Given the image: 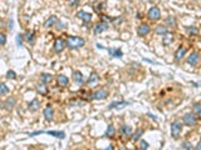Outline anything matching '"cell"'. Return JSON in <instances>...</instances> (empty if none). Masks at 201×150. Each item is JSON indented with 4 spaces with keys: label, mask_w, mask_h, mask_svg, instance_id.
<instances>
[{
    "label": "cell",
    "mask_w": 201,
    "mask_h": 150,
    "mask_svg": "<svg viewBox=\"0 0 201 150\" xmlns=\"http://www.w3.org/2000/svg\"><path fill=\"white\" fill-rule=\"evenodd\" d=\"M57 83H58L59 86H67V85H68V83H69V79H68V78H67L65 75L59 74V75L57 76Z\"/></svg>",
    "instance_id": "obj_19"
},
{
    "label": "cell",
    "mask_w": 201,
    "mask_h": 150,
    "mask_svg": "<svg viewBox=\"0 0 201 150\" xmlns=\"http://www.w3.org/2000/svg\"><path fill=\"white\" fill-rule=\"evenodd\" d=\"M65 43H67V48H69L70 50H76L78 48H82L86 41H84L83 38H79V37H68L65 39Z\"/></svg>",
    "instance_id": "obj_1"
},
{
    "label": "cell",
    "mask_w": 201,
    "mask_h": 150,
    "mask_svg": "<svg viewBox=\"0 0 201 150\" xmlns=\"http://www.w3.org/2000/svg\"><path fill=\"white\" fill-rule=\"evenodd\" d=\"M139 146H141V149L146 150V149H148V148H150V144L146 141V140H141V143H139Z\"/></svg>",
    "instance_id": "obj_37"
},
{
    "label": "cell",
    "mask_w": 201,
    "mask_h": 150,
    "mask_svg": "<svg viewBox=\"0 0 201 150\" xmlns=\"http://www.w3.org/2000/svg\"><path fill=\"white\" fill-rule=\"evenodd\" d=\"M195 149H197V150H201V140H200V143L197 144V145L195 146Z\"/></svg>",
    "instance_id": "obj_43"
},
{
    "label": "cell",
    "mask_w": 201,
    "mask_h": 150,
    "mask_svg": "<svg viewBox=\"0 0 201 150\" xmlns=\"http://www.w3.org/2000/svg\"><path fill=\"white\" fill-rule=\"evenodd\" d=\"M109 55L113 56V58H122L123 56V53L121 49H108Z\"/></svg>",
    "instance_id": "obj_26"
},
{
    "label": "cell",
    "mask_w": 201,
    "mask_h": 150,
    "mask_svg": "<svg viewBox=\"0 0 201 150\" xmlns=\"http://www.w3.org/2000/svg\"><path fill=\"white\" fill-rule=\"evenodd\" d=\"M199 60H200V55H199V53H191L190 55L187 56V64L188 65H192V67H195V65H196L197 63H199Z\"/></svg>",
    "instance_id": "obj_9"
},
{
    "label": "cell",
    "mask_w": 201,
    "mask_h": 150,
    "mask_svg": "<svg viewBox=\"0 0 201 150\" xmlns=\"http://www.w3.org/2000/svg\"><path fill=\"white\" fill-rule=\"evenodd\" d=\"M108 95H109L108 90H106V89H99V90H97V91H94V93L92 94V99H93V100H105V99L108 98Z\"/></svg>",
    "instance_id": "obj_4"
},
{
    "label": "cell",
    "mask_w": 201,
    "mask_h": 150,
    "mask_svg": "<svg viewBox=\"0 0 201 150\" xmlns=\"http://www.w3.org/2000/svg\"><path fill=\"white\" fill-rule=\"evenodd\" d=\"M56 28H57V30H64L65 29V24L64 23H62V21H58L57 24H56Z\"/></svg>",
    "instance_id": "obj_39"
},
{
    "label": "cell",
    "mask_w": 201,
    "mask_h": 150,
    "mask_svg": "<svg viewBox=\"0 0 201 150\" xmlns=\"http://www.w3.org/2000/svg\"><path fill=\"white\" fill-rule=\"evenodd\" d=\"M165 25L167 28H176L177 23H176V19H175L174 15H170V16L166 18V19H165Z\"/></svg>",
    "instance_id": "obj_21"
},
{
    "label": "cell",
    "mask_w": 201,
    "mask_h": 150,
    "mask_svg": "<svg viewBox=\"0 0 201 150\" xmlns=\"http://www.w3.org/2000/svg\"><path fill=\"white\" fill-rule=\"evenodd\" d=\"M15 104H16V99L14 97H9L7 100L4 101V109L8 110V111H11L14 109Z\"/></svg>",
    "instance_id": "obj_8"
},
{
    "label": "cell",
    "mask_w": 201,
    "mask_h": 150,
    "mask_svg": "<svg viewBox=\"0 0 201 150\" xmlns=\"http://www.w3.org/2000/svg\"><path fill=\"white\" fill-rule=\"evenodd\" d=\"M45 134H48V135H52V136H54V138H58V139H64V138H65V133H64V131L49 130V131H45Z\"/></svg>",
    "instance_id": "obj_22"
},
{
    "label": "cell",
    "mask_w": 201,
    "mask_h": 150,
    "mask_svg": "<svg viewBox=\"0 0 201 150\" xmlns=\"http://www.w3.org/2000/svg\"><path fill=\"white\" fill-rule=\"evenodd\" d=\"M16 78V73L14 70H9L7 73V79H15Z\"/></svg>",
    "instance_id": "obj_36"
},
{
    "label": "cell",
    "mask_w": 201,
    "mask_h": 150,
    "mask_svg": "<svg viewBox=\"0 0 201 150\" xmlns=\"http://www.w3.org/2000/svg\"><path fill=\"white\" fill-rule=\"evenodd\" d=\"M185 29H186V31H187L188 35H197V34H199V29H197L196 26H194V25L186 26Z\"/></svg>",
    "instance_id": "obj_30"
},
{
    "label": "cell",
    "mask_w": 201,
    "mask_h": 150,
    "mask_svg": "<svg viewBox=\"0 0 201 150\" xmlns=\"http://www.w3.org/2000/svg\"><path fill=\"white\" fill-rule=\"evenodd\" d=\"M162 43H163V45H165V46L171 45V44L174 43V34L170 33V31H167V33L162 37Z\"/></svg>",
    "instance_id": "obj_15"
},
{
    "label": "cell",
    "mask_w": 201,
    "mask_h": 150,
    "mask_svg": "<svg viewBox=\"0 0 201 150\" xmlns=\"http://www.w3.org/2000/svg\"><path fill=\"white\" fill-rule=\"evenodd\" d=\"M43 115H44V119L47 120V121H52L53 120V115H54V110H53V108L50 105H48L44 111H43Z\"/></svg>",
    "instance_id": "obj_13"
},
{
    "label": "cell",
    "mask_w": 201,
    "mask_h": 150,
    "mask_svg": "<svg viewBox=\"0 0 201 150\" xmlns=\"http://www.w3.org/2000/svg\"><path fill=\"white\" fill-rule=\"evenodd\" d=\"M43 133H45L44 130H38V131H33V133H29V135H30V136H35V135H39V134H43Z\"/></svg>",
    "instance_id": "obj_41"
},
{
    "label": "cell",
    "mask_w": 201,
    "mask_h": 150,
    "mask_svg": "<svg viewBox=\"0 0 201 150\" xmlns=\"http://www.w3.org/2000/svg\"><path fill=\"white\" fill-rule=\"evenodd\" d=\"M167 31H168V30H167L166 25H157L156 29H155L156 35H160V37H163V35H165Z\"/></svg>",
    "instance_id": "obj_25"
},
{
    "label": "cell",
    "mask_w": 201,
    "mask_h": 150,
    "mask_svg": "<svg viewBox=\"0 0 201 150\" xmlns=\"http://www.w3.org/2000/svg\"><path fill=\"white\" fill-rule=\"evenodd\" d=\"M36 91H38L40 95H47L48 94V88H47V84H44L43 81L39 83V84H36Z\"/></svg>",
    "instance_id": "obj_18"
},
{
    "label": "cell",
    "mask_w": 201,
    "mask_h": 150,
    "mask_svg": "<svg viewBox=\"0 0 201 150\" xmlns=\"http://www.w3.org/2000/svg\"><path fill=\"white\" fill-rule=\"evenodd\" d=\"M196 1H200V0H196Z\"/></svg>",
    "instance_id": "obj_44"
},
{
    "label": "cell",
    "mask_w": 201,
    "mask_h": 150,
    "mask_svg": "<svg viewBox=\"0 0 201 150\" xmlns=\"http://www.w3.org/2000/svg\"><path fill=\"white\" fill-rule=\"evenodd\" d=\"M182 123H184V125H186V127H195L197 123V118L196 115H195L194 113H187L185 114L184 116H182Z\"/></svg>",
    "instance_id": "obj_2"
},
{
    "label": "cell",
    "mask_w": 201,
    "mask_h": 150,
    "mask_svg": "<svg viewBox=\"0 0 201 150\" xmlns=\"http://www.w3.org/2000/svg\"><path fill=\"white\" fill-rule=\"evenodd\" d=\"M142 135H143V130L142 129H137L136 133L132 134V140L133 141H137V140H139V138H141Z\"/></svg>",
    "instance_id": "obj_32"
},
{
    "label": "cell",
    "mask_w": 201,
    "mask_h": 150,
    "mask_svg": "<svg viewBox=\"0 0 201 150\" xmlns=\"http://www.w3.org/2000/svg\"><path fill=\"white\" fill-rule=\"evenodd\" d=\"M98 80H99V76H98V74L97 73H90V75H89V78H88V80H87V83L89 84V85H92V84H96V83H98Z\"/></svg>",
    "instance_id": "obj_27"
},
{
    "label": "cell",
    "mask_w": 201,
    "mask_h": 150,
    "mask_svg": "<svg viewBox=\"0 0 201 150\" xmlns=\"http://www.w3.org/2000/svg\"><path fill=\"white\" fill-rule=\"evenodd\" d=\"M53 80V76L50 74H48V73H43L40 75V81H43L44 84H50Z\"/></svg>",
    "instance_id": "obj_28"
},
{
    "label": "cell",
    "mask_w": 201,
    "mask_h": 150,
    "mask_svg": "<svg viewBox=\"0 0 201 150\" xmlns=\"http://www.w3.org/2000/svg\"><path fill=\"white\" fill-rule=\"evenodd\" d=\"M121 133H122V135L125 136H131L132 135V128L130 127V125H127V124H123L122 127H121Z\"/></svg>",
    "instance_id": "obj_24"
},
{
    "label": "cell",
    "mask_w": 201,
    "mask_h": 150,
    "mask_svg": "<svg viewBox=\"0 0 201 150\" xmlns=\"http://www.w3.org/2000/svg\"><path fill=\"white\" fill-rule=\"evenodd\" d=\"M8 93H9V88L7 86V84L1 83L0 84V95H7Z\"/></svg>",
    "instance_id": "obj_33"
},
{
    "label": "cell",
    "mask_w": 201,
    "mask_h": 150,
    "mask_svg": "<svg viewBox=\"0 0 201 150\" xmlns=\"http://www.w3.org/2000/svg\"><path fill=\"white\" fill-rule=\"evenodd\" d=\"M185 54H186V48L185 46H180L175 53V59L177 60V61H181L182 58L185 56Z\"/></svg>",
    "instance_id": "obj_17"
},
{
    "label": "cell",
    "mask_w": 201,
    "mask_h": 150,
    "mask_svg": "<svg viewBox=\"0 0 201 150\" xmlns=\"http://www.w3.org/2000/svg\"><path fill=\"white\" fill-rule=\"evenodd\" d=\"M24 39H25L27 43H29V44H34V43H35V35H34V31H30V30H28V31L25 33V35H24Z\"/></svg>",
    "instance_id": "obj_23"
},
{
    "label": "cell",
    "mask_w": 201,
    "mask_h": 150,
    "mask_svg": "<svg viewBox=\"0 0 201 150\" xmlns=\"http://www.w3.org/2000/svg\"><path fill=\"white\" fill-rule=\"evenodd\" d=\"M192 113L196 116H201V104L200 103H196L192 106Z\"/></svg>",
    "instance_id": "obj_31"
},
{
    "label": "cell",
    "mask_w": 201,
    "mask_h": 150,
    "mask_svg": "<svg viewBox=\"0 0 201 150\" xmlns=\"http://www.w3.org/2000/svg\"><path fill=\"white\" fill-rule=\"evenodd\" d=\"M65 46H67V43L62 38H57L56 41H54V51L56 53H62Z\"/></svg>",
    "instance_id": "obj_6"
},
{
    "label": "cell",
    "mask_w": 201,
    "mask_h": 150,
    "mask_svg": "<svg viewBox=\"0 0 201 150\" xmlns=\"http://www.w3.org/2000/svg\"><path fill=\"white\" fill-rule=\"evenodd\" d=\"M181 149H186V150H192L194 146H192V144L190 141H184V143H181Z\"/></svg>",
    "instance_id": "obj_34"
},
{
    "label": "cell",
    "mask_w": 201,
    "mask_h": 150,
    "mask_svg": "<svg viewBox=\"0 0 201 150\" xmlns=\"http://www.w3.org/2000/svg\"><path fill=\"white\" fill-rule=\"evenodd\" d=\"M150 31H151V28L148 24H146V23H142L141 25H138V28H137V34L139 37H146V35H148Z\"/></svg>",
    "instance_id": "obj_7"
},
{
    "label": "cell",
    "mask_w": 201,
    "mask_h": 150,
    "mask_svg": "<svg viewBox=\"0 0 201 150\" xmlns=\"http://www.w3.org/2000/svg\"><path fill=\"white\" fill-rule=\"evenodd\" d=\"M107 29H108V24H107L106 21H101V23H98V24H97V25L94 26V34H96V35H99L101 33L106 31Z\"/></svg>",
    "instance_id": "obj_11"
},
{
    "label": "cell",
    "mask_w": 201,
    "mask_h": 150,
    "mask_svg": "<svg viewBox=\"0 0 201 150\" xmlns=\"http://www.w3.org/2000/svg\"><path fill=\"white\" fill-rule=\"evenodd\" d=\"M73 80H74L76 84H78V85H83V84L86 83V79H84V76L81 71H74V73H73Z\"/></svg>",
    "instance_id": "obj_12"
},
{
    "label": "cell",
    "mask_w": 201,
    "mask_h": 150,
    "mask_svg": "<svg viewBox=\"0 0 201 150\" xmlns=\"http://www.w3.org/2000/svg\"><path fill=\"white\" fill-rule=\"evenodd\" d=\"M13 24H14L13 19H10V20H9V25H8V29H9V30H13V26H14Z\"/></svg>",
    "instance_id": "obj_42"
},
{
    "label": "cell",
    "mask_w": 201,
    "mask_h": 150,
    "mask_svg": "<svg viewBox=\"0 0 201 150\" xmlns=\"http://www.w3.org/2000/svg\"><path fill=\"white\" fill-rule=\"evenodd\" d=\"M77 16L79 18V19H82L84 23H89L90 20H92V14H90V13H87V11H83V10L78 11V13H77Z\"/></svg>",
    "instance_id": "obj_14"
},
{
    "label": "cell",
    "mask_w": 201,
    "mask_h": 150,
    "mask_svg": "<svg viewBox=\"0 0 201 150\" xmlns=\"http://www.w3.org/2000/svg\"><path fill=\"white\" fill-rule=\"evenodd\" d=\"M147 16H148V19L150 20H158L161 18V11L160 9H158L157 7H152L150 10H148V13H147Z\"/></svg>",
    "instance_id": "obj_5"
},
{
    "label": "cell",
    "mask_w": 201,
    "mask_h": 150,
    "mask_svg": "<svg viewBox=\"0 0 201 150\" xmlns=\"http://www.w3.org/2000/svg\"><path fill=\"white\" fill-rule=\"evenodd\" d=\"M57 23H58V18H57L56 15H52L50 18H48V19L45 20L44 26H45V28H52V26L56 25Z\"/></svg>",
    "instance_id": "obj_20"
},
{
    "label": "cell",
    "mask_w": 201,
    "mask_h": 150,
    "mask_svg": "<svg viewBox=\"0 0 201 150\" xmlns=\"http://www.w3.org/2000/svg\"><path fill=\"white\" fill-rule=\"evenodd\" d=\"M0 44H1L3 46L7 44V37H5V34H4V33L0 34Z\"/></svg>",
    "instance_id": "obj_38"
},
{
    "label": "cell",
    "mask_w": 201,
    "mask_h": 150,
    "mask_svg": "<svg viewBox=\"0 0 201 150\" xmlns=\"http://www.w3.org/2000/svg\"><path fill=\"white\" fill-rule=\"evenodd\" d=\"M23 38H24V35L22 34H18L16 35V38H15V41H16V46H22L23 45Z\"/></svg>",
    "instance_id": "obj_35"
},
{
    "label": "cell",
    "mask_w": 201,
    "mask_h": 150,
    "mask_svg": "<svg viewBox=\"0 0 201 150\" xmlns=\"http://www.w3.org/2000/svg\"><path fill=\"white\" fill-rule=\"evenodd\" d=\"M69 4L72 5V8H77L79 4V0H69Z\"/></svg>",
    "instance_id": "obj_40"
},
{
    "label": "cell",
    "mask_w": 201,
    "mask_h": 150,
    "mask_svg": "<svg viewBox=\"0 0 201 150\" xmlns=\"http://www.w3.org/2000/svg\"><path fill=\"white\" fill-rule=\"evenodd\" d=\"M131 103L130 101H113V103H111L108 105V110H111V109H121V108H125L127 105H130Z\"/></svg>",
    "instance_id": "obj_10"
},
{
    "label": "cell",
    "mask_w": 201,
    "mask_h": 150,
    "mask_svg": "<svg viewBox=\"0 0 201 150\" xmlns=\"http://www.w3.org/2000/svg\"><path fill=\"white\" fill-rule=\"evenodd\" d=\"M114 134H116V129H114V127H113L112 124H109L108 127H107V129H106L105 135H106L107 138H113Z\"/></svg>",
    "instance_id": "obj_29"
},
{
    "label": "cell",
    "mask_w": 201,
    "mask_h": 150,
    "mask_svg": "<svg viewBox=\"0 0 201 150\" xmlns=\"http://www.w3.org/2000/svg\"><path fill=\"white\" fill-rule=\"evenodd\" d=\"M170 129H171V135L175 140H177L181 133H182V124L180 121H174L171 123V127H170Z\"/></svg>",
    "instance_id": "obj_3"
},
{
    "label": "cell",
    "mask_w": 201,
    "mask_h": 150,
    "mask_svg": "<svg viewBox=\"0 0 201 150\" xmlns=\"http://www.w3.org/2000/svg\"><path fill=\"white\" fill-rule=\"evenodd\" d=\"M40 108V101L38 100V99H33L30 103L28 104V109L32 111V113H34V111H36Z\"/></svg>",
    "instance_id": "obj_16"
}]
</instances>
